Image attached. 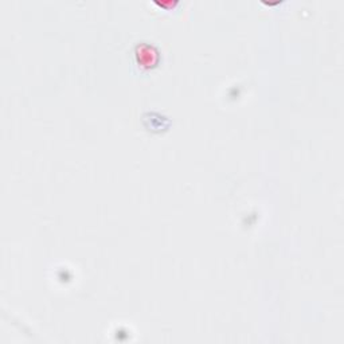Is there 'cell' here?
<instances>
[{
  "mask_svg": "<svg viewBox=\"0 0 344 344\" xmlns=\"http://www.w3.org/2000/svg\"><path fill=\"white\" fill-rule=\"evenodd\" d=\"M156 4H159L160 7H164V8H170V7H174L175 4H176V0L175 2H171V0H167V2H159V0H156Z\"/></svg>",
  "mask_w": 344,
  "mask_h": 344,
  "instance_id": "6da1fadb",
  "label": "cell"
}]
</instances>
